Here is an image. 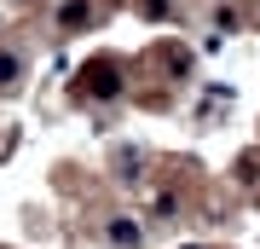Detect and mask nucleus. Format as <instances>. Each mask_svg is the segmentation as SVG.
Returning a JSON list of instances; mask_svg holds the SVG:
<instances>
[{
	"instance_id": "1",
	"label": "nucleus",
	"mask_w": 260,
	"mask_h": 249,
	"mask_svg": "<svg viewBox=\"0 0 260 249\" xmlns=\"http://www.w3.org/2000/svg\"><path fill=\"white\" fill-rule=\"evenodd\" d=\"M110 243L133 249V243H139V226H133V220H110Z\"/></svg>"
},
{
	"instance_id": "2",
	"label": "nucleus",
	"mask_w": 260,
	"mask_h": 249,
	"mask_svg": "<svg viewBox=\"0 0 260 249\" xmlns=\"http://www.w3.org/2000/svg\"><path fill=\"white\" fill-rule=\"evenodd\" d=\"M6 81H18V64H12V58H0V87Z\"/></svg>"
}]
</instances>
